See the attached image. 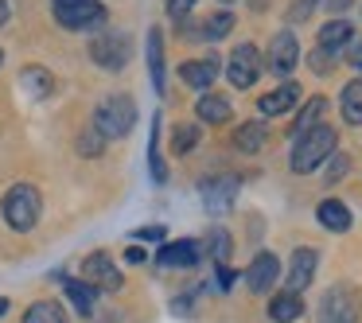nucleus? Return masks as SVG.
I'll return each mask as SVG.
<instances>
[{
	"label": "nucleus",
	"instance_id": "obj_1",
	"mask_svg": "<svg viewBox=\"0 0 362 323\" xmlns=\"http://www.w3.org/2000/svg\"><path fill=\"white\" fill-rule=\"evenodd\" d=\"M136 125V102L129 94H110L102 98V105L94 110V133L102 141H117Z\"/></svg>",
	"mask_w": 362,
	"mask_h": 323
},
{
	"label": "nucleus",
	"instance_id": "obj_2",
	"mask_svg": "<svg viewBox=\"0 0 362 323\" xmlns=\"http://www.w3.org/2000/svg\"><path fill=\"white\" fill-rule=\"evenodd\" d=\"M335 144H339V136L331 125H315V129H308V133H300L296 148H292V172H315V168L335 152Z\"/></svg>",
	"mask_w": 362,
	"mask_h": 323
},
{
	"label": "nucleus",
	"instance_id": "obj_3",
	"mask_svg": "<svg viewBox=\"0 0 362 323\" xmlns=\"http://www.w3.org/2000/svg\"><path fill=\"white\" fill-rule=\"evenodd\" d=\"M0 211H4V222H8L12 230L28 234V230L40 222V214H43V199H40V191H35L32 183H16V187L4 195Z\"/></svg>",
	"mask_w": 362,
	"mask_h": 323
},
{
	"label": "nucleus",
	"instance_id": "obj_4",
	"mask_svg": "<svg viewBox=\"0 0 362 323\" xmlns=\"http://www.w3.org/2000/svg\"><path fill=\"white\" fill-rule=\"evenodd\" d=\"M55 4V20L66 28V32H105V4L98 0H51Z\"/></svg>",
	"mask_w": 362,
	"mask_h": 323
},
{
	"label": "nucleus",
	"instance_id": "obj_5",
	"mask_svg": "<svg viewBox=\"0 0 362 323\" xmlns=\"http://www.w3.org/2000/svg\"><path fill=\"white\" fill-rule=\"evenodd\" d=\"M90 59H94L102 71H125V63L133 59V43H129L125 32L105 28V32H98L94 43H90Z\"/></svg>",
	"mask_w": 362,
	"mask_h": 323
},
{
	"label": "nucleus",
	"instance_id": "obj_6",
	"mask_svg": "<svg viewBox=\"0 0 362 323\" xmlns=\"http://www.w3.org/2000/svg\"><path fill=\"white\" fill-rule=\"evenodd\" d=\"M261 71H265V59H261V51L253 47V43H238L234 55H230L226 63V78L234 90H250L253 82L261 78Z\"/></svg>",
	"mask_w": 362,
	"mask_h": 323
},
{
	"label": "nucleus",
	"instance_id": "obj_7",
	"mask_svg": "<svg viewBox=\"0 0 362 323\" xmlns=\"http://www.w3.org/2000/svg\"><path fill=\"white\" fill-rule=\"evenodd\" d=\"M82 284L102 288V292H117L121 288V269L113 265L110 253H90V257L82 261Z\"/></svg>",
	"mask_w": 362,
	"mask_h": 323
},
{
	"label": "nucleus",
	"instance_id": "obj_8",
	"mask_svg": "<svg viewBox=\"0 0 362 323\" xmlns=\"http://www.w3.org/2000/svg\"><path fill=\"white\" fill-rule=\"evenodd\" d=\"M320 323H358V300L351 288H331L323 292Z\"/></svg>",
	"mask_w": 362,
	"mask_h": 323
},
{
	"label": "nucleus",
	"instance_id": "obj_9",
	"mask_svg": "<svg viewBox=\"0 0 362 323\" xmlns=\"http://www.w3.org/2000/svg\"><path fill=\"white\" fill-rule=\"evenodd\" d=\"M296 63H300V43H296V35L284 28V32H276L273 43H269V71L273 74H292Z\"/></svg>",
	"mask_w": 362,
	"mask_h": 323
},
{
	"label": "nucleus",
	"instance_id": "obj_10",
	"mask_svg": "<svg viewBox=\"0 0 362 323\" xmlns=\"http://www.w3.org/2000/svg\"><path fill=\"white\" fill-rule=\"evenodd\" d=\"M199 261H203V245L195 237H180V242L160 245V265H168V269H191Z\"/></svg>",
	"mask_w": 362,
	"mask_h": 323
},
{
	"label": "nucleus",
	"instance_id": "obj_11",
	"mask_svg": "<svg viewBox=\"0 0 362 323\" xmlns=\"http://www.w3.org/2000/svg\"><path fill=\"white\" fill-rule=\"evenodd\" d=\"M276 281H281V261H276L273 253H257V257L250 261V269H245L250 292H269Z\"/></svg>",
	"mask_w": 362,
	"mask_h": 323
},
{
	"label": "nucleus",
	"instance_id": "obj_12",
	"mask_svg": "<svg viewBox=\"0 0 362 323\" xmlns=\"http://www.w3.org/2000/svg\"><path fill=\"white\" fill-rule=\"evenodd\" d=\"M203 203L211 214H226L230 203H234L238 195V180H230V175H218V180H203Z\"/></svg>",
	"mask_w": 362,
	"mask_h": 323
},
{
	"label": "nucleus",
	"instance_id": "obj_13",
	"mask_svg": "<svg viewBox=\"0 0 362 323\" xmlns=\"http://www.w3.org/2000/svg\"><path fill=\"white\" fill-rule=\"evenodd\" d=\"M315 249H296L292 253V265H288V276H284V281H288V292H304L308 284H312V276H315Z\"/></svg>",
	"mask_w": 362,
	"mask_h": 323
},
{
	"label": "nucleus",
	"instance_id": "obj_14",
	"mask_svg": "<svg viewBox=\"0 0 362 323\" xmlns=\"http://www.w3.org/2000/svg\"><path fill=\"white\" fill-rule=\"evenodd\" d=\"M218 55H206V59H195V63H183L180 66V78L195 90H211V82L218 78Z\"/></svg>",
	"mask_w": 362,
	"mask_h": 323
},
{
	"label": "nucleus",
	"instance_id": "obj_15",
	"mask_svg": "<svg viewBox=\"0 0 362 323\" xmlns=\"http://www.w3.org/2000/svg\"><path fill=\"white\" fill-rule=\"evenodd\" d=\"M296 98H300V86L284 82L281 90H269V94H261L257 110H261V117H281V113H288L292 105H296Z\"/></svg>",
	"mask_w": 362,
	"mask_h": 323
},
{
	"label": "nucleus",
	"instance_id": "obj_16",
	"mask_svg": "<svg viewBox=\"0 0 362 323\" xmlns=\"http://www.w3.org/2000/svg\"><path fill=\"white\" fill-rule=\"evenodd\" d=\"M148 74H152L156 94H164L168 90V66H164V35H160V28L148 32Z\"/></svg>",
	"mask_w": 362,
	"mask_h": 323
},
{
	"label": "nucleus",
	"instance_id": "obj_17",
	"mask_svg": "<svg viewBox=\"0 0 362 323\" xmlns=\"http://www.w3.org/2000/svg\"><path fill=\"white\" fill-rule=\"evenodd\" d=\"M315 214H320V226L331 230V234L351 230V211H346V203H339V199H323V203L315 206Z\"/></svg>",
	"mask_w": 362,
	"mask_h": 323
},
{
	"label": "nucleus",
	"instance_id": "obj_18",
	"mask_svg": "<svg viewBox=\"0 0 362 323\" xmlns=\"http://www.w3.org/2000/svg\"><path fill=\"white\" fill-rule=\"evenodd\" d=\"M351 40H354V28L346 24V20H327V24L320 28V47L331 51V55H335L339 47H346Z\"/></svg>",
	"mask_w": 362,
	"mask_h": 323
},
{
	"label": "nucleus",
	"instance_id": "obj_19",
	"mask_svg": "<svg viewBox=\"0 0 362 323\" xmlns=\"http://www.w3.org/2000/svg\"><path fill=\"white\" fill-rule=\"evenodd\" d=\"M300 312H304V300H300L296 292H281V296L269 300V319H276V323L300 319Z\"/></svg>",
	"mask_w": 362,
	"mask_h": 323
},
{
	"label": "nucleus",
	"instance_id": "obj_20",
	"mask_svg": "<svg viewBox=\"0 0 362 323\" xmlns=\"http://www.w3.org/2000/svg\"><path fill=\"white\" fill-rule=\"evenodd\" d=\"M199 121H206V125H222V121H230V102L226 98H214V94H203L195 105Z\"/></svg>",
	"mask_w": 362,
	"mask_h": 323
},
{
	"label": "nucleus",
	"instance_id": "obj_21",
	"mask_svg": "<svg viewBox=\"0 0 362 323\" xmlns=\"http://www.w3.org/2000/svg\"><path fill=\"white\" fill-rule=\"evenodd\" d=\"M265 136H269L265 121H245V125L238 129L234 144H238V152H261V144H265Z\"/></svg>",
	"mask_w": 362,
	"mask_h": 323
},
{
	"label": "nucleus",
	"instance_id": "obj_22",
	"mask_svg": "<svg viewBox=\"0 0 362 323\" xmlns=\"http://www.w3.org/2000/svg\"><path fill=\"white\" fill-rule=\"evenodd\" d=\"M63 288H66V300L78 307V315H94V288H90V284L63 276Z\"/></svg>",
	"mask_w": 362,
	"mask_h": 323
},
{
	"label": "nucleus",
	"instance_id": "obj_23",
	"mask_svg": "<svg viewBox=\"0 0 362 323\" xmlns=\"http://www.w3.org/2000/svg\"><path fill=\"white\" fill-rule=\"evenodd\" d=\"M24 323H66V312L55 304V300H35L24 312Z\"/></svg>",
	"mask_w": 362,
	"mask_h": 323
},
{
	"label": "nucleus",
	"instance_id": "obj_24",
	"mask_svg": "<svg viewBox=\"0 0 362 323\" xmlns=\"http://www.w3.org/2000/svg\"><path fill=\"white\" fill-rule=\"evenodd\" d=\"M339 110H343V117L351 121V125H362V78H354L351 86L343 90V102H339Z\"/></svg>",
	"mask_w": 362,
	"mask_h": 323
},
{
	"label": "nucleus",
	"instance_id": "obj_25",
	"mask_svg": "<svg viewBox=\"0 0 362 323\" xmlns=\"http://www.w3.org/2000/svg\"><path fill=\"white\" fill-rule=\"evenodd\" d=\"M20 82H24L28 90H32L35 98H47L51 90H55V78H51L43 66H24V74H20Z\"/></svg>",
	"mask_w": 362,
	"mask_h": 323
},
{
	"label": "nucleus",
	"instance_id": "obj_26",
	"mask_svg": "<svg viewBox=\"0 0 362 323\" xmlns=\"http://www.w3.org/2000/svg\"><path fill=\"white\" fill-rule=\"evenodd\" d=\"M148 168H152V180L156 183H168V168L160 160V117L152 121V136H148Z\"/></svg>",
	"mask_w": 362,
	"mask_h": 323
},
{
	"label": "nucleus",
	"instance_id": "obj_27",
	"mask_svg": "<svg viewBox=\"0 0 362 323\" xmlns=\"http://www.w3.org/2000/svg\"><path fill=\"white\" fill-rule=\"evenodd\" d=\"M195 144H199V125H180L172 133V152H175V156H187Z\"/></svg>",
	"mask_w": 362,
	"mask_h": 323
},
{
	"label": "nucleus",
	"instance_id": "obj_28",
	"mask_svg": "<svg viewBox=\"0 0 362 323\" xmlns=\"http://www.w3.org/2000/svg\"><path fill=\"white\" fill-rule=\"evenodd\" d=\"M203 28H206V40H222V35L234 28V16H230V12H218V16H211Z\"/></svg>",
	"mask_w": 362,
	"mask_h": 323
},
{
	"label": "nucleus",
	"instance_id": "obj_29",
	"mask_svg": "<svg viewBox=\"0 0 362 323\" xmlns=\"http://www.w3.org/2000/svg\"><path fill=\"white\" fill-rule=\"evenodd\" d=\"M323 113V98H312V102L304 105V113H300V125H296V136L308 133V129H315V117Z\"/></svg>",
	"mask_w": 362,
	"mask_h": 323
},
{
	"label": "nucleus",
	"instance_id": "obj_30",
	"mask_svg": "<svg viewBox=\"0 0 362 323\" xmlns=\"http://www.w3.org/2000/svg\"><path fill=\"white\" fill-rule=\"evenodd\" d=\"M211 253H214V261H218V265L230 257V234H226L222 226L211 230Z\"/></svg>",
	"mask_w": 362,
	"mask_h": 323
},
{
	"label": "nucleus",
	"instance_id": "obj_31",
	"mask_svg": "<svg viewBox=\"0 0 362 323\" xmlns=\"http://www.w3.org/2000/svg\"><path fill=\"white\" fill-rule=\"evenodd\" d=\"M164 4H168V16L172 20H183L191 8H195V0H164Z\"/></svg>",
	"mask_w": 362,
	"mask_h": 323
},
{
	"label": "nucleus",
	"instance_id": "obj_32",
	"mask_svg": "<svg viewBox=\"0 0 362 323\" xmlns=\"http://www.w3.org/2000/svg\"><path fill=\"white\" fill-rule=\"evenodd\" d=\"M102 136H98V133H86V136H82V141H78V148H82V156H98V152H102Z\"/></svg>",
	"mask_w": 362,
	"mask_h": 323
},
{
	"label": "nucleus",
	"instance_id": "obj_33",
	"mask_svg": "<svg viewBox=\"0 0 362 323\" xmlns=\"http://www.w3.org/2000/svg\"><path fill=\"white\" fill-rule=\"evenodd\" d=\"M312 8H315V0H292V8H288V24H296V20H304Z\"/></svg>",
	"mask_w": 362,
	"mask_h": 323
},
{
	"label": "nucleus",
	"instance_id": "obj_34",
	"mask_svg": "<svg viewBox=\"0 0 362 323\" xmlns=\"http://www.w3.org/2000/svg\"><path fill=\"white\" fill-rule=\"evenodd\" d=\"M331 66H335V55L327 59V51L320 47V51H315V55H312V71H315V74H327Z\"/></svg>",
	"mask_w": 362,
	"mask_h": 323
},
{
	"label": "nucleus",
	"instance_id": "obj_35",
	"mask_svg": "<svg viewBox=\"0 0 362 323\" xmlns=\"http://www.w3.org/2000/svg\"><path fill=\"white\" fill-rule=\"evenodd\" d=\"M136 237H141V242H164V226H141Z\"/></svg>",
	"mask_w": 362,
	"mask_h": 323
},
{
	"label": "nucleus",
	"instance_id": "obj_36",
	"mask_svg": "<svg viewBox=\"0 0 362 323\" xmlns=\"http://www.w3.org/2000/svg\"><path fill=\"white\" fill-rule=\"evenodd\" d=\"M218 284H222V288H230V284H234V273H230L226 265H218Z\"/></svg>",
	"mask_w": 362,
	"mask_h": 323
},
{
	"label": "nucleus",
	"instance_id": "obj_37",
	"mask_svg": "<svg viewBox=\"0 0 362 323\" xmlns=\"http://www.w3.org/2000/svg\"><path fill=\"white\" fill-rule=\"evenodd\" d=\"M125 261H129V265H141V261H144V249H136V245H133V249L125 253Z\"/></svg>",
	"mask_w": 362,
	"mask_h": 323
},
{
	"label": "nucleus",
	"instance_id": "obj_38",
	"mask_svg": "<svg viewBox=\"0 0 362 323\" xmlns=\"http://www.w3.org/2000/svg\"><path fill=\"white\" fill-rule=\"evenodd\" d=\"M351 4H354V0H327V8H331V12H346Z\"/></svg>",
	"mask_w": 362,
	"mask_h": 323
},
{
	"label": "nucleus",
	"instance_id": "obj_39",
	"mask_svg": "<svg viewBox=\"0 0 362 323\" xmlns=\"http://www.w3.org/2000/svg\"><path fill=\"white\" fill-rule=\"evenodd\" d=\"M8 24V0H0V28Z\"/></svg>",
	"mask_w": 362,
	"mask_h": 323
},
{
	"label": "nucleus",
	"instance_id": "obj_40",
	"mask_svg": "<svg viewBox=\"0 0 362 323\" xmlns=\"http://www.w3.org/2000/svg\"><path fill=\"white\" fill-rule=\"evenodd\" d=\"M8 307H12L8 300H0V315H8Z\"/></svg>",
	"mask_w": 362,
	"mask_h": 323
},
{
	"label": "nucleus",
	"instance_id": "obj_41",
	"mask_svg": "<svg viewBox=\"0 0 362 323\" xmlns=\"http://www.w3.org/2000/svg\"><path fill=\"white\" fill-rule=\"evenodd\" d=\"M222 4H234V0H222Z\"/></svg>",
	"mask_w": 362,
	"mask_h": 323
},
{
	"label": "nucleus",
	"instance_id": "obj_42",
	"mask_svg": "<svg viewBox=\"0 0 362 323\" xmlns=\"http://www.w3.org/2000/svg\"><path fill=\"white\" fill-rule=\"evenodd\" d=\"M0 63H4V51H0Z\"/></svg>",
	"mask_w": 362,
	"mask_h": 323
},
{
	"label": "nucleus",
	"instance_id": "obj_43",
	"mask_svg": "<svg viewBox=\"0 0 362 323\" xmlns=\"http://www.w3.org/2000/svg\"><path fill=\"white\" fill-rule=\"evenodd\" d=\"M358 71H362V66H358Z\"/></svg>",
	"mask_w": 362,
	"mask_h": 323
}]
</instances>
